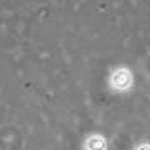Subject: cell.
Masks as SVG:
<instances>
[{"label":"cell","mask_w":150,"mask_h":150,"mask_svg":"<svg viewBox=\"0 0 150 150\" xmlns=\"http://www.w3.org/2000/svg\"><path fill=\"white\" fill-rule=\"evenodd\" d=\"M135 86V74L128 66H116L108 76V88L113 93L125 95Z\"/></svg>","instance_id":"6da1fadb"},{"label":"cell","mask_w":150,"mask_h":150,"mask_svg":"<svg viewBox=\"0 0 150 150\" xmlns=\"http://www.w3.org/2000/svg\"><path fill=\"white\" fill-rule=\"evenodd\" d=\"M108 149H110L108 138L100 132L89 133L83 142V150H108Z\"/></svg>","instance_id":"7a4b0ae2"},{"label":"cell","mask_w":150,"mask_h":150,"mask_svg":"<svg viewBox=\"0 0 150 150\" xmlns=\"http://www.w3.org/2000/svg\"><path fill=\"white\" fill-rule=\"evenodd\" d=\"M132 150H150V142L149 140H143V142H138Z\"/></svg>","instance_id":"3957f363"}]
</instances>
